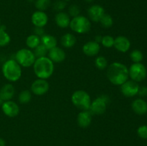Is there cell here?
Instances as JSON below:
<instances>
[{
  "label": "cell",
  "instance_id": "7bdbcfd3",
  "mask_svg": "<svg viewBox=\"0 0 147 146\" xmlns=\"http://www.w3.org/2000/svg\"><path fill=\"white\" fill-rule=\"evenodd\" d=\"M1 19H0V26H1Z\"/></svg>",
  "mask_w": 147,
  "mask_h": 146
},
{
  "label": "cell",
  "instance_id": "5b68a950",
  "mask_svg": "<svg viewBox=\"0 0 147 146\" xmlns=\"http://www.w3.org/2000/svg\"><path fill=\"white\" fill-rule=\"evenodd\" d=\"M70 27L74 32L78 34H86L90 30L91 23L87 17L79 15L73 17L70 20Z\"/></svg>",
  "mask_w": 147,
  "mask_h": 146
},
{
  "label": "cell",
  "instance_id": "d6a6232c",
  "mask_svg": "<svg viewBox=\"0 0 147 146\" xmlns=\"http://www.w3.org/2000/svg\"><path fill=\"white\" fill-rule=\"evenodd\" d=\"M80 9L79 7V6L76 5V4H72L69 7L68 9V13L69 16H71V17H76L80 15Z\"/></svg>",
  "mask_w": 147,
  "mask_h": 146
},
{
  "label": "cell",
  "instance_id": "7402d4cb",
  "mask_svg": "<svg viewBox=\"0 0 147 146\" xmlns=\"http://www.w3.org/2000/svg\"><path fill=\"white\" fill-rule=\"evenodd\" d=\"M60 42H61L62 45L65 48H70L76 44V38L73 34L67 33L61 37Z\"/></svg>",
  "mask_w": 147,
  "mask_h": 146
},
{
  "label": "cell",
  "instance_id": "60d3db41",
  "mask_svg": "<svg viewBox=\"0 0 147 146\" xmlns=\"http://www.w3.org/2000/svg\"><path fill=\"white\" fill-rule=\"evenodd\" d=\"M27 1H28L29 2H32V1H34V0H27Z\"/></svg>",
  "mask_w": 147,
  "mask_h": 146
},
{
  "label": "cell",
  "instance_id": "44dd1931",
  "mask_svg": "<svg viewBox=\"0 0 147 146\" xmlns=\"http://www.w3.org/2000/svg\"><path fill=\"white\" fill-rule=\"evenodd\" d=\"M40 40H41V44H42L48 50L53 47H57V40L53 36L50 34H45L40 37Z\"/></svg>",
  "mask_w": 147,
  "mask_h": 146
},
{
  "label": "cell",
  "instance_id": "cb8c5ba5",
  "mask_svg": "<svg viewBox=\"0 0 147 146\" xmlns=\"http://www.w3.org/2000/svg\"><path fill=\"white\" fill-rule=\"evenodd\" d=\"M99 22H100V25H101L103 28H110V27H111L112 25L113 24V19L110 14H106V13H105L104 15L103 16V17L100 19Z\"/></svg>",
  "mask_w": 147,
  "mask_h": 146
},
{
  "label": "cell",
  "instance_id": "4dcf8cb0",
  "mask_svg": "<svg viewBox=\"0 0 147 146\" xmlns=\"http://www.w3.org/2000/svg\"><path fill=\"white\" fill-rule=\"evenodd\" d=\"M100 43L103 47L106 48H111L113 47V44H114V38L110 35H106L103 37Z\"/></svg>",
  "mask_w": 147,
  "mask_h": 146
},
{
  "label": "cell",
  "instance_id": "5bb4252c",
  "mask_svg": "<svg viewBox=\"0 0 147 146\" xmlns=\"http://www.w3.org/2000/svg\"><path fill=\"white\" fill-rule=\"evenodd\" d=\"M32 23L34 27H44L48 21V17L45 11H36L32 15Z\"/></svg>",
  "mask_w": 147,
  "mask_h": 146
},
{
  "label": "cell",
  "instance_id": "277c9868",
  "mask_svg": "<svg viewBox=\"0 0 147 146\" xmlns=\"http://www.w3.org/2000/svg\"><path fill=\"white\" fill-rule=\"evenodd\" d=\"M71 101L78 109L81 110H88L92 102L88 93L81 90L73 92L71 97Z\"/></svg>",
  "mask_w": 147,
  "mask_h": 146
},
{
  "label": "cell",
  "instance_id": "ab89813d",
  "mask_svg": "<svg viewBox=\"0 0 147 146\" xmlns=\"http://www.w3.org/2000/svg\"><path fill=\"white\" fill-rule=\"evenodd\" d=\"M3 102H4V101H3V100L0 98V105H1V104H3Z\"/></svg>",
  "mask_w": 147,
  "mask_h": 146
},
{
  "label": "cell",
  "instance_id": "d6986e66",
  "mask_svg": "<svg viewBox=\"0 0 147 146\" xmlns=\"http://www.w3.org/2000/svg\"><path fill=\"white\" fill-rule=\"evenodd\" d=\"M55 21L56 24L60 28H67L68 26H70V16L68 14L64 12V11H60L55 15Z\"/></svg>",
  "mask_w": 147,
  "mask_h": 146
},
{
  "label": "cell",
  "instance_id": "d4e9b609",
  "mask_svg": "<svg viewBox=\"0 0 147 146\" xmlns=\"http://www.w3.org/2000/svg\"><path fill=\"white\" fill-rule=\"evenodd\" d=\"M51 5L50 0H36L34 6L38 11H45Z\"/></svg>",
  "mask_w": 147,
  "mask_h": 146
},
{
  "label": "cell",
  "instance_id": "8992f818",
  "mask_svg": "<svg viewBox=\"0 0 147 146\" xmlns=\"http://www.w3.org/2000/svg\"><path fill=\"white\" fill-rule=\"evenodd\" d=\"M36 57L34 52L29 49H21L15 54V60L21 67H30L34 64Z\"/></svg>",
  "mask_w": 147,
  "mask_h": 146
},
{
  "label": "cell",
  "instance_id": "1f68e13d",
  "mask_svg": "<svg viewBox=\"0 0 147 146\" xmlns=\"http://www.w3.org/2000/svg\"><path fill=\"white\" fill-rule=\"evenodd\" d=\"M66 1L64 0H57L53 4V8L55 11H57L58 12L62 11L66 7Z\"/></svg>",
  "mask_w": 147,
  "mask_h": 146
},
{
  "label": "cell",
  "instance_id": "b9f144b4",
  "mask_svg": "<svg viewBox=\"0 0 147 146\" xmlns=\"http://www.w3.org/2000/svg\"><path fill=\"white\" fill-rule=\"evenodd\" d=\"M64 1H70V0H64Z\"/></svg>",
  "mask_w": 147,
  "mask_h": 146
},
{
  "label": "cell",
  "instance_id": "2e32d148",
  "mask_svg": "<svg viewBox=\"0 0 147 146\" xmlns=\"http://www.w3.org/2000/svg\"><path fill=\"white\" fill-rule=\"evenodd\" d=\"M100 44L95 41H90L86 42L83 46V52L88 57H94L100 52Z\"/></svg>",
  "mask_w": 147,
  "mask_h": 146
},
{
  "label": "cell",
  "instance_id": "ac0fdd59",
  "mask_svg": "<svg viewBox=\"0 0 147 146\" xmlns=\"http://www.w3.org/2000/svg\"><path fill=\"white\" fill-rule=\"evenodd\" d=\"M15 94V88L11 84H5L0 89V98L4 102L11 100Z\"/></svg>",
  "mask_w": 147,
  "mask_h": 146
},
{
  "label": "cell",
  "instance_id": "9a60e30c",
  "mask_svg": "<svg viewBox=\"0 0 147 146\" xmlns=\"http://www.w3.org/2000/svg\"><path fill=\"white\" fill-rule=\"evenodd\" d=\"M113 47L120 52L125 53L129 50L131 47V42L124 36H119L114 39Z\"/></svg>",
  "mask_w": 147,
  "mask_h": 146
},
{
  "label": "cell",
  "instance_id": "4fadbf2b",
  "mask_svg": "<svg viewBox=\"0 0 147 146\" xmlns=\"http://www.w3.org/2000/svg\"><path fill=\"white\" fill-rule=\"evenodd\" d=\"M48 57L53 63H60L65 60L66 54L63 49L55 47L48 50Z\"/></svg>",
  "mask_w": 147,
  "mask_h": 146
},
{
  "label": "cell",
  "instance_id": "603a6c76",
  "mask_svg": "<svg viewBox=\"0 0 147 146\" xmlns=\"http://www.w3.org/2000/svg\"><path fill=\"white\" fill-rule=\"evenodd\" d=\"M40 44H41L40 37L34 34L28 36L26 39V44L30 49H35Z\"/></svg>",
  "mask_w": 147,
  "mask_h": 146
},
{
  "label": "cell",
  "instance_id": "f546056e",
  "mask_svg": "<svg viewBox=\"0 0 147 146\" xmlns=\"http://www.w3.org/2000/svg\"><path fill=\"white\" fill-rule=\"evenodd\" d=\"M130 58L134 63H139L142 61L144 55L140 50H134L130 53Z\"/></svg>",
  "mask_w": 147,
  "mask_h": 146
},
{
  "label": "cell",
  "instance_id": "e0dca14e",
  "mask_svg": "<svg viewBox=\"0 0 147 146\" xmlns=\"http://www.w3.org/2000/svg\"><path fill=\"white\" fill-rule=\"evenodd\" d=\"M92 113L90 110H82L77 117L78 124L83 128H86L92 122Z\"/></svg>",
  "mask_w": 147,
  "mask_h": 146
},
{
  "label": "cell",
  "instance_id": "83f0119b",
  "mask_svg": "<svg viewBox=\"0 0 147 146\" xmlns=\"http://www.w3.org/2000/svg\"><path fill=\"white\" fill-rule=\"evenodd\" d=\"M95 65L98 70H103L108 67V60L103 56H98L95 60Z\"/></svg>",
  "mask_w": 147,
  "mask_h": 146
},
{
  "label": "cell",
  "instance_id": "74e56055",
  "mask_svg": "<svg viewBox=\"0 0 147 146\" xmlns=\"http://www.w3.org/2000/svg\"><path fill=\"white\" fill-rule=\"evenodd\" d=\"M0 146H6L5 140L1 137H0Z\"/></svg>",
  "mask_w": 147,
  "mask_h": 146
},
{
  "label": "cell",
  "instance_id": "d590c367",
  "mask_svg": "<svg viewBox=\"0 0 147 146\" xmlns=\"http://www.w3.org/2000/svg\"><path fill=\"white\" fill-rule=\"evenodd\" d=\"M138 94L140 97H146L147 96V87H139V92H138Z\"/></svg>",
  "mask_w": 147,
  "mask_h": 146
},
{
  "label": "cell",
  "instance_id": "30bf717a",
  "mask_svg": "<svg viewBox=\"0 0 147 146\" xmlns=\"http://www.w3.org/2000/svg\"><path fill=\"white\" fill-rule=\"evenodd\" d=\"M139 84L134 80H127L121 85V91L122 94L127 97H132L136 95L139 92Z\"/></svg>",
  "mask_w": 147,
  "mask_h": 146
},
{
  "label": "cell",
  "instance_id": "7a4b0ae2",
  "mask_svg": "<svg viewBox=\"0 0 147 146\" xmlns=\"http://www.w3.org/2000/svg\"><path fill=\"white\" fill-rule=\"evenodd\" d=\"M33 70L39 79L46 80L51 77L54 72V63L47 57L37 58L33 64Z\"/></svg>",
  "mask_w": 147,
  "mask_h": 146
},
{
  "label": "cell",
  "instance_id": "e575fe53",
  "mask_svg": "<svg viewBox=\"0 0 147 146\" xmlns=\"http://www.w3.org/2000/svg\"><path fill=\"white\" fill-rule=\"evenodd\" d=\"M34 34H36V35L39 36V37H42L43 35H45V29H43V27H35V28H34Z\"/></svg>",
  "mask_w": 147,
  "mask_h": 146
},
{
  "label": "cell",
  "instance_id": "f1b7e54d",
  "mask_svg": "<svg viewBox=\"0 0 147 146\" xmlns=\"http://www.w3.org/2000/svg\"><path fill=\"white\" fill-rule=\"evenodd\" d=\"M34 54L36 58H40V57H46V55L48 53V50L42 44H40L34 49Z\"/></svg>",
  "mask_w": 147,
  "mask_h": 146
},
{
  "label": "cell",
  "instance_id": "8d00e7d4",
  "mask_svg": "<svg viewBox=\"0 0 147 146\" xmlns=\"http://www.w3.org/2000/svg\"><path fill=\"white\" fill-rule=\"evenodd\" d=\"M102 38H103V37H102V36H100V35L96 36V37H95V42H96L98 43L99 44V43L101 42Z\"/></svg>",
  "mask_w": 147,
  "mask_h": 146
},
{
  "label": "cell",
  "instance_id": "8fae6325",
  "mask_svg": "<svg viewBox=\"0 0 147 146\" xmlns=\"http://www.w3.org/2000/svg\"><path fill=\"white\" fill-rule=\"evenodd\" d=\"M1 110L5 115L9 117H14L20 113V107L18 104L11 100H8L1 104Z\"/></svg>",
  "mask_w": 147,
  "mask_h": 146
},
{
  "label": "cell",
  "instance_id": "4316f807",
  "mask_svg": "<svg viewBox=\"0 0 147 146\" xmlns=\"http://www.w3.org/2000/svg\"><path fill=\"white\" fill-rule=\"evenodd\" d=\"M10 41H11V38L8 33L6 31L5 29L0 28V47L8 45Z\"/></svg>",
  "mask_w": 147,
  "mask_h": 146
},
{
  "label": "cell",
  "instance_id": "ffe728a7",
  "mask_svg": "<svg viewBox=\"0 0 147 146\" xmlns=\"http://www.w3.org/2000/svg\"><path fill=\"white\" fill-rule=\"evenodd\" d=\"M131 107L134 112L139 115H142L147 113V103L142 99L135 100L132 102Z\"/></svg>",
  "mask_w": 147,
  "mask_h": 146
},
{
  "label": "cell",
  "instance_id": "9c48e42d",
  "mask_svg": "<svg viewBox=\"0 0 147 146\" xmlns=\"http://www.w3.org/2000/svg\"><path fill=\"white\" fill-rule=\"evenodd\" d=\"M50 88V84L46 80L37 79L32 84L31 91L34 94L37 96H41L46 94Z\"/></svg>",
  "mask_w": 147,
  "mask_h": 146
},
{
  "label": "cell",
  "instance_id": "836d02e7",
  "mask_svg": "<svg viewBox=\"0 0 147 146\" xmlns=\"http://www.w3.org/2000/svg\"><path fill=\"white\" fill-rule=\"evenodd\" d=\"M137 134L141 138L147 139V125H142L138 128Z\"/></svg>",
  "mask_w": 147,
  "mask_h": 146
},
{
  "label": "cell",
  "instance_id": "484cf974",
  "mask_svg": "<svg viewBox=\"0 0 147 146\" xmlns=\"http://www.w3.org/2000/svg\"><path fill=\"white\" fill-rule=\"evenodd\" d=\"M32 99V94L30 91L27 90H24L20 93L18 97L19 102L21 104H27L30 102Z\"/></svg>",
  "mask_w": 147,
  "mask_h": 146
},
{
  "label": "cell",
  "instance_id": "7c38bea8",
  "mask_svg": "<svg viewBox=\"0 0 147 146\" xmlns=\"http://www.w3.org/2000/svg\"><path fill=\"white\" fill-rule=\"evenodd\" d=\"M104 14V8L99 4H94L89 7L88 9V15L89 19L94 22H99Z\"/></svg>",
  "mask_w": 147,
  "mask_h": 146
},
{
  "label": "cell",
  "instance_id": "ba28073f",
  "mask_svg": "<svg viewBox=\"0 0 147 146\" xmlns=\"http://www.w3.org/2000/svg\"><path fill=\"white\" fill-rule=\"evenodd\" d=\"M129 77L135 82H142L146 77L147 71L145 66L141 62L134 63L129 69Z\"/></svg>",
  "mask_w": 147,
  "mask_h": 146
},
{
  "label": "cell",
  "instance_id": "f35d334b",
  "mask_svg": "<svg viewBox=\"0 0 147 146\" xmlns=\"http://www.w3.org/2000/svg\"><path fill=\"white\" fill-rule=\"evenodd\" d=\"M84 1H86L87 3H91V2H93L94 0H84Z\"/></svg>",
  "mask_w": 147,
  "mask_h": 146
},
{
  "label": "cell",
  "instance_id": "52a82bcc",
  "mask_svg": "<svg viewBox=\"0 0 147 146\" xmlns=\"http://www.w3.org/2000/svg\"><path fill=\"white\" fill-rule=\"evenodd\" d=\"M110 102V98L108 95L102 94L91 102L89 110L92 114L102 115L106 111L108 104Z\"/></svg>",
  "mask_w": 147,
  "mask_h": 146
},
{
  "label": "cell",
  "instance_id": "3957f363",
  "mask_svg": "<svg viewBox=\"0 0 147 146\" xmlns=\"http://www.w3.org/2000/svg\"><path fill=\"white\" fill-rule=\"evenodd\" d=\"M2 73L4 77L10 82H17L22 76L21 66L15 60H8L3 64Z\"/></svg>",
  "mask_w": 147,
  "mask_h": 146
},
{
  "label": "cell",
  "instance_id": "6da1fadb",
  "mask_svg": "<svg viewBox=\"0 0 147 146\" xmlns=\"http://www.w3.org/2000/svg\"><path fill=\"white\" fill-rule=\"evenodd\" d=\"M107 77L114 85H121L129 79V69L125 64L115 62L108 66Z\"/></svg>",
  "mask_w": 147,
  "mask_h": 146
}]
</instances>
